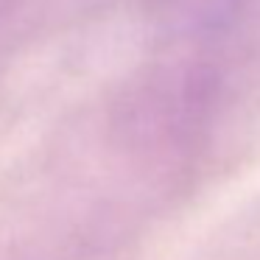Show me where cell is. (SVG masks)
<instances>
[{"mask_svg":"<svg viewBox=\"0 0 260 260\" xmlns=\"http://www.w3.org/2000/svg\"><path fill=\"white\" fill-rule=\"evenodd\" d=\"M246 0H159V12L187 31H218L235 20Z\"/></svg>","mask_w":260,"mask_h":260,"instance_id":"cell-1","label":"cell"},{"mask_svg":"<svg viewBox=\"0 0 260 260\" xmlns=\"http://www.w3.org/2000/svg\"><path fill=\"white\" fill-rule=\"evenodd\" d=\"M14 3H17V0H0V20H3L9 12H12V9H14Z\"/></svg>","mask_w":260,"mask_h":260,"instance_id":"cell-2","label":"cell"}]
</instances>
